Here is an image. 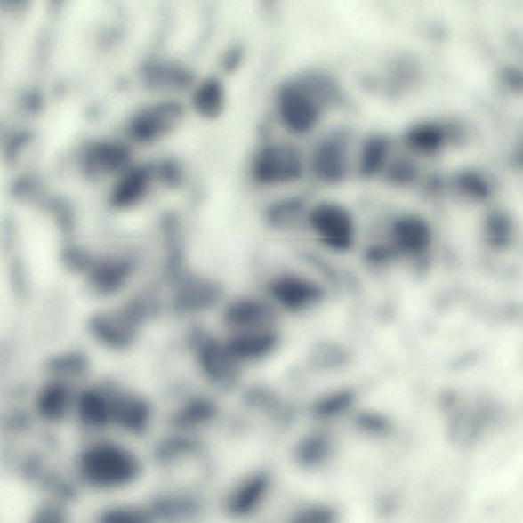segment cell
<instances>
[{"label": "cell", "mask_w": 523, "mask_h": 523, "mask_svg": "<svg viewBox=\"0 0 523 523\" xmlns=\"http://www.w3.org/2000/svg\"><path fill=\"white\" fill-rule=\"evenodd\" d=\"M337 95L335 84L326 76L302 75L280 87L275 99V111L288 133L306 136L319 127Z\"/></svg>", "instance_id": "1"}, {"label": "cell", "mask_w": 523, "mask_h": 523, "mask_svg": "<svg viewBox=\"0 0 523 523\" xmlns=\"http://www.w3.org/2000/svg\"><path fill=\"white\" fill-rule=\"evenodd\" d=\"M82 476L95 487H117L133 481L139 464L131 454L114 445H98L84 454Z\"/></svg>", "instance_id": "4"}, {"label": "cell", "mask_w": 523, "mask_h": 523, "mask_svg": "<svg viewBox=\"0 0 523 523\" xmlns=\"http://www.w3.org/2000/svg\"><path fill=\"white\" fill-rule=\"evenodd\" d=\"M308 171L307 157L290 142L267 141L254 151L250 175L259 187L277 189L301 181Z\"/></svg>", "instance_id": "2"}, {"label": "cell", "mask_w": 523, "mask_h": 523, "mask_svg": "<svg viewBox=\"0 0 523 523\" xmlns=\"http://www.w3.org/2000/svg\"><path fill=\"white\" fill-rule=\"evenodd\" d=\"M306 223L315 239L330 252L346 253L356 244L355 217L340 203L322 201L315 204L307 212Z\"/></svg>", "instance_id": "3"}, {"label": "cell", "mask_w": 523, "mask_h": 523, "mask_svg": "<svg viewBox=\"0 0 523 523\" xmlns=\"http://www.w3.org/2000/svg\"><path fill=\"white\" fill-rule=\"evenodd\" d=\"M349 136L343 131H333L316 142L307 157L308 170L316 181L328 187L345 182L352 169Z\"/></svg>", "instance_id": "5"}, {"label": "cell", "mask_w": 523, "mask_h": 523, "mask_svg": "<svg viewBox=\"0 0 523 523\" xmlns=\"http://www.w3.org/2000/svg\"><path fill=\"white\" fill-rule=\"evenodd\" d=\"M68 0H48V9L52 12H59L64 9V6Z\"/></svg>", "instance_id": "14"}, {"label": "cell", "mask_w": 523, "mask_h": 523, "mask_svg": "<svg viewBox=\"0 0 523 523\" xmlns=\"http://www.w3.org/2000/svg\"><path fill=\"white\" fill-rule=\"evenodd\" d=\"M192 103L198 114L206 118H215L223 111L225 105L224 87L214 77L203 80L195 88Z\"/></svg>", "instance_id": "10"}, {"label": "cell", "mask_w": 523, "mask_h": 523, "mask_svg": "<svg viewBox=\"0 0 523 523\" xmlns=\"http://www.w3.org/2000/svg\"><path fill=\"white\" fill-rule=\"evenodd\" d=\"M141 77L149 88L185 91L194 85L195 76L190 68L177 61L149 60L141 67Z\"/></svg>", "instance_id": "7"}, {"label": "cell", "mask_w": 523, "mask_h": 523, "mask_svg": "<svg viewBox=\"0 0 523 523\" xmlns=\"http://www.w3.org/2000/svg\"><path fill=\"white\" fill-rule=\"evenodd\" d=\"M44 400V410L48 415H59L68 401L65 390L54 389L47 391Z\"/></svg>", "instance_id": "12"}, {"label": "cell", "mask_w": 523, "mask_h": 523, "mask_svg": "<svg viewBox=\"0 0 523 523\" xmlns=\"http://www.w3.org/2000/svg\"><path fill=\"white\" fill-rule=\"evenodd\" d=\"M33 0H0V8L6 16L23 18L31 9Z\"/></svg>", "instance_id": "13"}, {"label": "cell", "mask_w": 523, "mask_h": 523, "mask_svg": "<svg viewBox=\"0 0 523 523\" xmlns=\"http://www.w3.org/2000/svg\"><path fill=\"white\" fill-rule=\"evenodd\" d=\"M268 288L274 301L293 311L318 304L323 298V290L318 282L295 272L274 275Z\"/></svg>", "instance_id": "6"}, {"label": "cell", "mask_w": 523, "mask_h": 523, "mask_svg": "<svg viewBox=\"0 0 523 523\" xmlns=\"http://www.w3.org/2000/svg\"><path fill=\"white\" fill-rule=\"evenodd\" d=\"M389 250L409 256L416 253L424 245L425 231L423 225L411 216H398L389 225Z\"/></svg>", "instance_id": "9"}, {"label": "cell", "mask_w": 523, "mask_h": 523, "mask_svg": "<svg viewBox=\"0 0 523 523\" xmlns=\"http://www.w3.org/2000/svg\"><path fill=\"white\" fill-rule=\"evenodd\" d=\"M392 157V141L389 135L373 133L365 137L356 161L358 173L365 179L383 176Z\"/></svg>", "instance_id": "8"}, {"label": "cell", "mask_w": 523, "mask_h": 523, "mask_svg": "<svg viewBox=\"0 0 523 523\" xmlns=\"http://www.w3.org/2000/svg\"><path fill=\"white\" fill-rule=\"evenodd\" d=\"M271 309L256 299L240 300L229 309V319L233 325L254 327L271 320Z\"/></svg>", "instance_id": "11"}]
</instances>
